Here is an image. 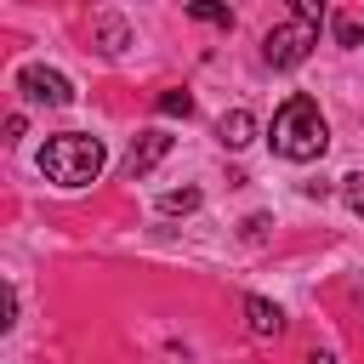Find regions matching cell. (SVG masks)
<instances>
[{"instance_id":"obj_11","label":"cell","mask_w":364,"mask_h":364,"mask_svg":"<svg viewBox=\"0 0 364 364\" xmlns=\"http://www.w3.org/2000/svg\"><path fill=\"white\" fill-rule=\"evenodd\" d=\"M341 199H347V210H353V216H364V171L341 176Z\"/></svg>"},{"instance_id":"obj_13","label":"cell","mask_w":364,"mask_h":364,"mask_svg":"<svg viewBox=\"0 0 364 364\" xmlns=\"http://www.w3.org/2000/svg\"><path fill=\"white\" fill-rule=\"evenodd\" d=\"M290 11H296V17H301V23H313V28H318V23H324V11H330V6H324V0H290Z\"/></svg>"},{"instance_id":"obj_10","label":"cell","mask_w":364,"mask_h":364,"mask_svg":"<svg viewBox=\"0 0 364 364\" xmlns=\"http://www.w3.org/2000/svg\"><path fill=\"white\" fill-rule=\"evenodd\" d=\"M159 210H165V216H188V210H199V188H176V193H165Z\"/></svg>"},{"instance_id":"obj_15","label":"cell","mask_w":364,"mask_h":364,"mask_svg":"<svg viewBox=\"0 0 364 364\" xmlns=\"http://www.w3.org/2000/svg\"><path fill=\"white\" fill-rule=\"evenodd\" d=\"M23 131H28V119H23V114H11V119H6V142H17Z\"/></svg>"},{"instance_id":"obj_1","label":"cell","mask_w":364,"mask_h":364,"mask_svg":"<svg viewBox=\"0 0 364 364\" xmlns=\"http://www.w3.org/2000/svg\"><path fill=\"white\" fill-rule=\"evenodd\" d=\"M267 142H273V154H279V159L307 165V159H318V154L330 148V125H324V114H318V102H313V97H290V102L273 114Z\"/></svg>"},{"instance_id":"obj_7","label":"cell","mask_w":364,"mask_h":364,"mask_svg":"<svg viewBox=\"0 0 364 364\" xmlns=\"http://www.w3.org/2000/svg\"><path fill=\"white\" fill-rule=\"evenodd\" d=\"M245 324H250V336H284V313L267 296H250L245 301Z\"/></svg>"},{"instance_id":"obj_12","label":"cell","mask_w":364,"mask_h":364,"mask_svg":"<svg viewBox=\"0 0 364 364\" xmlns=\"http://www.w3.org/2000/svg\"><path fill=\"white\" fill-rule=\"evenodd\" d=\"M97 34H102V51H125V23L119 17H102Z\"/></svg>"},{"instance_id":"obj_3","label":"cell","mask_w":364,"mask_h":364,"mask_svg":"<svg viewBox=\"0 0 364 364\" xmlns=\"http://www.w3.org/2000/svg\"><path fill=\"white\" fill-rule=\"evenodd\" d=\"M313 46H318V28L301 23V17H290V23H279V28L262 34V63L267 68H296V63H307Z\"/></svg>"},{"instance_id":"obj_6","label":"cell","mask_w":364,"mask_h":364,"mask_svg":"<svg viewBox=\"0 0 364 364\" xmlns=\"http://www.w3.org/2000/svg\"><path fill=\"white\" fill-rule=\"evenodd\" d=\"M216 136H222V148H233V154L250 148V142H256V114H250V108H228V114L216 119Z\"/></svg>"},{"instance_id":"obj_9","label":"cell","mask_w":364,"mask_h":364,"mask_svg":"<svg viewBox=\"0 0 364 364\" xmlns=\"http://www.w3.org/2000/svg\"><path fill=\"white\" fill-rule=\"evenodd\" d=\"M154 108H159L165 119H188V114H193V97H188V91H159Z\"/></svg>"},{"instance_id":"obj_4","label":"cell","mask_w":364,"mask_h":364,"mask_svg":"<svg viewBox=\"0 0 364 364\" xmlns=\"http://www.w3.org/2000/svg\"><path fill=\"white\" fill-rule=\"evenodd\" d=\"M17 91H23L28 102H40V108H68V102H74V85H68L57 68H46V63L17 68Z\"/></svg>"},{"instance_id":"obj_5","label":"cell","mask_w":364,"mask_h":364,"mask_svg":"<svg viewBox=\"0 0 364 364\" xmlns=\"http://www.w3.org/2000/svg\"><path fill=\"white\" fill-rule=\"evenodd\" d=\"M165 154H171V136H165V131H142V136L131 142V154H125V176H131V182H136V176H148Z\"/></svg>"},{"instance_id":"obj_2","label":"cell","mask_w":364,"mask_h":364,"mask_svg":"<svg viewBox=\"0 0 364 364\" xmlns=\"http://www.w3.org/2000/svg\"><path fill=\"white\" fill-rule=\"evenodd\" d=\"M102 165H108V154H102V142L85 136V131H57V136H46V148H40V171H46L57 188H85V182L102 176Z\"/></svg>"},{"instance_id":"obj_16","label":"cell","mask_w":364,"mask_h":364,"mask_svg":"<svg viewBox=\"0 0 364 364\" xmlns=\"http://www.w3.org/2000/svg\"><path fill=\"white\" fill-rule=\"evenodd\" d=\"M307 364H336V358L330 353H307Z\"/></svg>"},{"instance_id":"obj_14","label":"cell","mask_w":364,"mask_h":364,"mask_svg":"<svg viewBox=\"0 0 364 364\" xmlns=\"http://www.w3.org/2000/svg\"><path fill=\"white\" fill-rule=\"evenodd\" d=\"M336 40H341V46H358V40H364V23H358V17H336Z\"/></svg>"},{"instance_id":"obj_8","label":"cell","mask_w":364,"mask_h":364,"mask_svg":"<svg viewBox=\"0 0 364 364\" xmlns=\"http://www.w3.org/2000/svg\"><path fill=\"white\" fill-rule=\"evenodd\" d=\"M182 11L199 17V23H210V28H233V11L222 0H182Z\"/></svg>"}]
</instances>
